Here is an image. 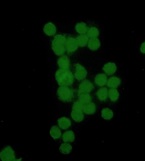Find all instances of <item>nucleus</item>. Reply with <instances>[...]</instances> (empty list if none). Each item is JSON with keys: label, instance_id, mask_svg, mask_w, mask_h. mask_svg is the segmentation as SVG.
<instances>
[{"label": "nucleus", "instance_id": "nucleus-1", "mask_svg": "<svg viewBox=\"0 0 145 161\" xmlns=\"http://www.w3.org/2000/svg\"><path fill=\"white\" fill-rule=\"evenodd\" d=\"M55 79L59 86H71L74 83L73 74L69 69L60 68L55 73Z\"/></svg>", "mask_w": 145, "mask_h": 161}, {"label": "nucleus", "instance_id": "nucleus-2", "mask_svg": "<svg viewBox=\"0 0 145 161\" xmlns=\"http://www.w3.org/2000/svg\"><path fill=\"white\" fill-rule=\"evenodd\" d=\"M67 38L64 35L58 34L54 38L51 44V48L54 52L57 55L61 56L66 51L65 47Z\"/></svg>", "mask_w": 145, "mask_h": 161}, {"label": "nucleus", "instance_id": "nucleus-3", "mask_svg": "<svg viewBox=\"0 0 145 161\" xmlns=\"http://www.w3.org/2000/svg\"><path fill=\"white\" fill-rule=\"evenodd\" d=\"M57 95L62 101L71 102L74 98V90L68 86H60L58 90Z\"/></svg>", "mask_w": 145, "mask_h": 161}, {"label": "nucleus", "instance_id": "nucleus-4", "mask_svg": "<svg viewBox=\"0 0 145 161\" xmlns=\"http://www.w3.org/2000/svg\"><path fill=\"white\" fill-rule=\"evenodd\" d=\"M0 158L3 161L15 160V156L14 151L10 146L5 147L0 153Z\"/></svg>", "mask_w": 145, "mask_h": 161}, {"label": "nucleus", "instance_id": "nucleus-5", "mask_svg": "<svg viewBox=\"0 0 145 161\" xmlns=\"http://www.w3.org/2000/svg\"><path fill=\"white\" fill-rule=\"evenodd\" d=\"M65 47L66 51L68 54H71L75 52L78 49V47L76 38L73 37H68L66 39Z\"/></svg>", "mask_w": 145, "mask_h": 161}, {"label": "nucleus", "instance_id": "nucleus-6", "mask_svg": "<svg viewBox=\"0 0 145 161\" xmlns=\"http://www.w3.org/2000/svg\"><path fill=\"white\" fill-rule=\"evenodd\" d=\"M74 66L75 67L74 77L79 81L82 80L84 79L87 74V71L84 67L79 64H75Z\"/></svg>", "mask_w": 145, "mask_h": 161}, {"label": "nucleus", "instance_id": "nucleus-7", "mask_svg": "<svg viewBox=\"0 0 145 161\" xmlns=\"http://www.w3.org/2000/svg\"><path fill=\"white\" fill-rule=\"evenodd\" d=\"M94 85L88 80L83 81L79 86L78 93H89L94 89Z\"/></svg>", "mask_w": 145, "mask_h": 161}, {"label": "nucleus", "instance_id": "nucleus-8", "mask_svg": "<svg viewBox=\"0 0 145 161\" xmlns=\"http://www.w3.org/2000/svg\"><path fill=\"white\" fill-rule=\"evenodd\" d=\"M57 63L59 67L61 69H69L70 68V60L67 56H61L59 58Z\"/></svg>", "mask_w": 145, "mask_h": 161}, {"label": "nucleus", "instance_id": "nucleus-9", "mask_svg": "<svg viewBox=\"0 0 145 161\" xmlns=\"http://www.w3.org/2000/svg\"><path fill=\"white\" fill-rule=\"evenodd\" d=\"M103 70L106 74L111 75L116 72L117 66L116 64L113 63H108L105 64L103 67Z\"/></svg>", "mask_w": 145, "mask_h": 161}, {"label": "nucleus", "instance_id": "nucleus-10", "mask_svg": "<svg viewBox=\"0 0 145 161\" xmlns=\"http://www.w3.org/2000/svg\"><path fill=\"white\" fill-rule=\"evenodd\" d=\"M56 27L53 23L49 22L45 25L44 27V33L48 36H53L56 33Z\"/></svg>", "mask_w": 145, "mask_h": 161}, {"label": "nucleus", "instance_id": "nucleus-11", "mask_svg": "<svg viewBox=\"0 0 145 161\" xmlns=\"http://www.w3.org/2000/svg\"><path fill=\"white\" fill-rule=\"evenodd\" d=\"M107 81L108 80L107 75L103 73L97 74L94 79L95 84L100 87L104 86L106 84H107Z\"/></svg>", "mask_w": 145, "mask_h": 161}, {"label": "nucleus", "instance_id": "nucleus-12", "mask_svg": "<svg viewBox=\"0 0 145 161\" xmlns=\"http://www.w3.org/2000/svg\"><path fill=\"white\" fill-rule=\"evenodd\" d=\"M108 89L106 87L100 88L96 93L97 96L98 100L101 102H105L107 100L108 97Z\"/></svg>", "mask_w": 145, "mask_h": 161}, {"label": "nucleus", "instance_id": "nucleus-13", "mask_svg": "<svg viewBox=\"0 0 145 161\" xmlns=\"http://www.w3.org/2000/svg\"><path fill=\"white\" fill-rule=\"evenodd\" d=\"M120 83L121 80L119 78L117 77H112L108 80L107 85L109 88H116L120 86Z\"/></svg>", "mask_w": 145, "mask_h": 161}, {"label": "nucleus", "instance_id": "nucleus-14", "mask_svg": "<svg viewBox=\"0 0 145 161\" xmlns=\"http://www.w3.org/2000/svg\"><path fill=\"white\" fill-rule=\"evenodd\" d=\"M96 106L94 103L90 102L89 104L84 105L83 112L85 114L90 115L94 114L96 112Z\"/></svg>", "mask_w": 145, "mask_h": 161}, {"label": "nucleus", "instance_id": "nucleus-15", "mask_svg": "<svg viewBox=\"0 0 145 161\" xmlns=\"http://www.w3.org/2000/svg\"><path fill=\"white\" fill-rule=\"evenodd\" d=\"M101 43L97 38H90L88 43V47L92 51H96L100 48Z\"/></svg>", "mask_w": 145, "mask_h": 161}, {"label": "nucleus", "instance_id": "nucleus-16", "mask_svg": "<svg viewBox=\"0 0 145 161\" xmlns=\"http://www.w3.org/2000/svg\"><path fill=\"white\" fill-rule=\"evenodd\" d=\"M60 128L63 130L68 129L71 126V122L70 119L67 117H63L60 118L58 121Z\"/></svg>", "mask_w": 145, "mask_h": 161}, {"label": "nucleus", "instance_id": "nucleus-17", "mask_svg": "<svg viewBox=\"0 0 145 161\" xmlns=\"http://www.w3.org/2000/svg\"><path fill=\"white\" fill-rule=\"evenodd\" d=\"M71 117L75 122L78 123L81 122L84 119L83 111L80 110H72L71 113Z\"/></svg>", "mask_w": 145, "mask_h": 161}, {"label": "nucleus", "instance_id": "nucleus-18", "mask_svg": "<svg viewBox=\"0 0 145 161\" xmlns=\"http://www.w3.org/2000/svg\"><path fill=\"white\" fill-rule=\"evenodd\" d=\"M78 47H84L87 46L89 42V37L86 34H80L76 38Z\"/></svg>", "mask_w": 145, "mask_h": 161}, {"label": "nucleus", "instance_id": "nucleus-19", "mask_svg": "<svg viewBox=\"0 0 145 161\" xmlns=\"http://www.w3.org/2000/svg\"><path fill=\"white\" fill-rule=\"evenodd\" d=\"M79 101L84 105L89 104L92 101V98L89 93H78Z\"/></svg>", "mask_w": 145, "mask_h": 161}, {"label": "nucleus", "instance_id": "nucleus-20", "mask_svg": "<svg viewBox=\"0 0 145 161\" xmlns=\"http://www.w3.org/2000/svg\"><path fill=\"white\" fill-rule=\"evenodd\" d=\"M108 97L112 102H116L119 97V93L116 88H110L108 92Z\"/></svg>", "mask_w": 145, "mask_h": 161}, {"label": "nucleus", "instance_id": "nucleus-21", "mask_svg": "<svg viewBox=\"0 0 145 161\" xmlns=\"http://www.w3.org/2000/svg\"><path fill=\"white\" fill-rule=\"evenodd\" d=\"M75 136L74 132L71 130L66 131L63 135L62 139L64 142L71 143L74 141Z\"/></svg>", "mask_w": 145, "mask_h": 161}, {"label": "nucleus", "instance_id": "nucleus-22", "mask_svg": "<svg viewBox=\"0 0 145 161\" xmlns=\"http://www.w3.org/2000/svg\"><path fill=\"white\" fill-rule=\"evenodd\" d=\"M88 27L84 22L77 23L75 26V30L77 33L81 34H85L88 31Z\"/></svg>", "mask_w": 145, "mask_h": 161}, {"label": "nucleus", "instance_id": "nucleus-23", "mask_svg": "<svg viewBox=\"0 0 145 161\" xmlns=\"http://www.w3.org/2000/svg\"><path fill=\"white\" fill-rule=\"evenodd\" d=\"M50 134L51 137L54 140L58 139L61 136V132L58 126H52L50 130Z\"/></svg>", "mask_w": 145, "mask_h": 161}, {"label": "nucleus", "instance_id": "nucleus-24", "mask_svg": "<svg viewBox=\"0 0 145 161\" xmlns=\"http://www.w3.org/2000/svg\"><path fill=\"white\" fill-rule=\"evenodd\" d=\"M113 111L109 108H104L102 110L101 115L104 119L110 120L113 117Z\"/></svg>", "mask_w": 145, "mask_h": 161}, {"label": "nucleus", "instance_id": "nucleus-25", "mask_svg": "<svg viewBox=\"0 0 145 161\" xmlns=\"http://www.w3.org/2000/svg\"><path fill=\"white\" fill-rule=\"evenodd\" d=\"M99 35V31L97 28L95 27H91L88 29L87 35L90 38H97Z\"/></svg>", "mask_w": 145, "mask_h": 161}, {"label": "nucleus", "instance_id": "nucleus-26", "mask_svg": "<svg viewBox=\"0 0 145 161\" xmlns=\"http://www.w3.org/2000/svg\"><path fill=\"white\" fill-rule=\"evenodd\" d=\"M60 150L62 153L64 154H68L70 153L72 150V147L70 144L68 143H63L60 147Z\"/></svg>", "mask_w": 145, "mask_h": 161}, {"label": "nucleus", "instance_id": "nucleus-27", "mask_svg": "<svg viewBox=\"0 0 145 161\" xmlns=\"http://www.w3.org/2000/svg\"><path fill=\"white\" fill-rule=\"evenodd\" d=\"M84 105L79 101H77L74 103L72 106V110H83Z\"/></svg>", "mask_w": 145, "mask_h": 161}, {"label": "nucleus", "instance_id": "nucleus-28", "mask_svg": "<svg viewBox=\"0 0 145 161\" xmlns=\"http://www.w3.org/2000/svg\"><path fill=\"white\" fill-rule=\"evenodd\" d=\"M140 51L143 54H145V42H143L141 46Z\"/></svg>", "mask_w": 145, "mask_h": 161}]
</instances>
